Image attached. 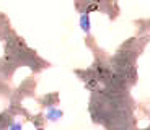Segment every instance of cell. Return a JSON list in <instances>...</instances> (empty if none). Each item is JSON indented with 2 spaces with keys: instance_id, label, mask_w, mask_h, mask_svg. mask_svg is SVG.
I'll return each instance as SVG.
<instances>
[{
  "instance_id": "cell-1",
  "label": "cell",
  "mask_w": 150,
  "mask_h": 130,
  "mask_svg": "<svg viewBox=\"0 0 150 130\" xmlns=\"http://www.w3.org/2000/svg\"><path fill=\"white\" fill-rule=\"evenodd\" d=\"M83 28L88 30V20H86V18H83Z\"/></svg>"
}]
</instances>
